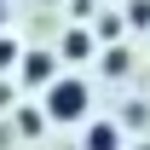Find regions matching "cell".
Returning <instances> with one entry per match:
<instances>
[{"label":"cell","instance_id":"cell-1","mask_svg":"<svg viewBox=\"0 0 150 150\" xmlns=\"http://www.w3.org/2000/svg\"><path fill=\"white\" fill-rule=\"evenodd\" d=\"M87 110H93V87H87V81H75V75H58L52 87H46V104H40V115L58 121V127L81 121Z\"/></svg>","mask_w":150,"mask_h":150},{"label":"cell","instance_id":"cell-2","mask_svg":"<svg viewBox=\"0 0 150 150\" xmlns=\"http://www.w3.org/2000/svg\"><path fill=\"white\" fill-rule=\"evenodd\" d=\"M18 69H23V87H52L58 81V58L52 52H23Z\"/></svg>","mask_w":150,"mask_h":150},{"label":"cell","instance_id":"cell-3","mask_svg":"<svg viewBox=\"0 0 150 150\" xmlns=\"http://www.w3.org/2000/svg\"><path fill=\"white\" fill-rule=\"evenodd\" d=\"M98 52V40H93V29H64V40H58V58H69V64H81V58H93Z\"/></svg>","mask_w":150,"mask_h":150},{"label":"cell","instance_id":"cell-4","mask_svg":"<svg viewBox=\"0 0 150 150\" xmlns=\"http://www.w3.org/2000/svg\"><path fill=\"white\" fill-rule=\"evenodd\" d=\"M121 29H127V18H121V12H98L93 40H98V46H121Z\"/></svg>","mask_w":150,"mask_h":150},{"label":"cell","instance_id":"cell-5","mask_svg":"<svg viewBox=\"0 0 150 150\" xmlns=\"http://www.w3.org/2000/svg\"><path fill=\"white\" fill-rule=\"evenodd\" d=\"M87 150H121V127L115 121H93L87 127Z\"/></svg>","mask_w":150,"mask_h":150},{"label":"cell","instance_id":"cell-6","mask_svg":"<svg viewBox=\"0 0 150 150\" xmlns=\"http://www.w3.org/2000/svg\"><path fill=\"white\" fill-rule=\"evenodd\" d=\"M18 64H23V46H18L12 35H0V75H6V69H18Z\"/></svg>","mask_w":150,"mask_h":150},{"label":"cell","instance_id":"cell-7","mask_svg":"<svg viewBox=\"0 0 150 150\" xmlns=\"http://www.w3.org/2000/svg\"><path fill=\"white\" fill-rule=\"evenodd\" d=\"M127 29H150V0H127Z\"/></svg>","mask_w":150,"mask_h":150},{"label":"cell","instance_id":"cell-8","mask_svg":"<svg viewBox=\"0 0 150 150\" xmlns=\"http://www.w3.org/2000/svg\"><path fill=\"white\" fill-rule=\"evenodd\" d=\"M40 127H46V115H40V110H18V133H23V139H35Z\"/></svg>","mask_w":150,"mask_h":150},{"label":"cell","instance_id":"cell-9","mask_svg":"<svg viewBox=\"0 0 150 150\" xmlns=\"http://www.w3.org/2000/svg\"><path fill=\"white\" fill-rule=\"evenodd\" d=\"M104 69H110V75H127V52L110 46V52H104Z\"/></svg>","mask_w":150,"mask_h":150},{"label":"cell","instance_id":"cell-10","mask_svg":"<svg viewBox=\"0 0 150 150\" xmlns=\"http://www.w3.org/2000/svg\"><path fill=\"white\" fill-rule=\"evenodd\" d=\"M6 104H12V87H6V81H0V110H6Z\"/></svg>","mask_w":150,"mask_h":150},{"label":"cell","instance_id":"cell-11","mask_svg":"<svg viewBox=\"0 0 150 150\" xmlns=\"http://www.w3.org/2000/svg\"><path fill=\"white\" fill-rule=\"evenodd\" d=\"M0 23H6V0H0Z\"/></svg>","mask_w":150,"mask_h":150},{"label":"cell","instance_id":"cell-12","mask_svg":"<svg viewBox=\"0 0 150 150\" xmlns=\"http://www.w3.org/2000/svg\"><path fill=\"white\" fill-rule=\"evenodd\" d=\"M133 150H150V144H133Z\"/></svg>","mask_w":150,"mask_h":150}]
</instances>
